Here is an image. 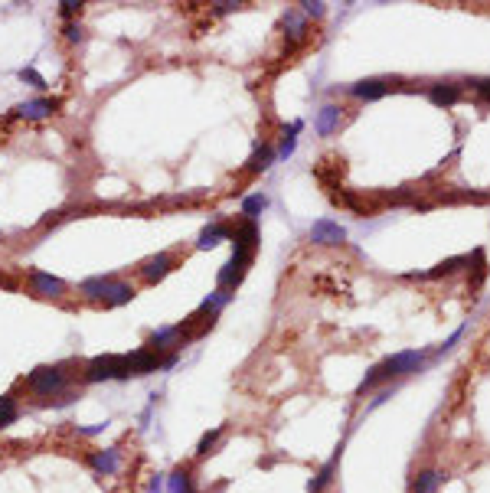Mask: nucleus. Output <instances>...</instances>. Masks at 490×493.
<instances>
[{"label": "nucleus", "mask_w": 490, "mask_h": 493, "mask_svg": "<svg viewBox=\"0 0 490 493\" xmlns=\"http://www.w3.org/2000/svg\"><path fill=\"white\" fill-rule=\"evenodd\" d=\"M219 435H223V428H213V431H206L200 438V444H196V458H206L210 451L216 448V441H219Z\"/></svg>", "instance_id": "nucleus-26"}, {"label": "nucleus", "mask_w": 490, "mask_h": 493, "mask_svg": "<svg viewBox=\"0 0 490 493\" xmlns=\"http://www.w3.org/2000/svg\"><path fill=\"white\" fill-rule=\"evenodd\" d=\"M275 161H278V157H275V150H271V144H258V147L252 150V157H248V173L268 170Z\"/></svg>", "instance_id": "nucleus-19"}, {"label": "nucleus", "mask_w": 490, "mask_h": 493, "mask_svg": "<svg viewBox=\"0 0 490 493\" xmlns=\"http://www.w3.org/2000/svg\"><path fill=\"white\" fill-rule=\"evenodd\" d=\"M105 428H108V421H102V425H92V428H82V435L92 438V435H98V431H105Z\"/></svg>", "instance_id": "nucleus-33"}, {"label": "nucleus", "mask_w": 490, "mask_h": 493, "mask_svg": "<svg viewBox=\"0 0 490 493\" xmlns=\"http://www.w3.org/2000/svg\"><path fill=\"white\" fill-rule=\"evenodd\" d=\"M229 300H232V291H223V288H216L213 294H210V298L203 300L200 304V314H210V317H216V314L223 311L226 304H229Z\"/></svg>", "instance_id": "nucleus-22"}, {"label": "nucleus", "mask_w": 490, "mask_h": 493, "mask_svg": "<svg viewBox=\"0 0 490 493\" xmlns=\"http://www.w3.org/2000/svg\"><path fill=\"white\" fill-rule=\"evenodd\" d=\"M0 288H10V291H13V288H17V284H13L10 278H3V275H0Z\"/></svg>", "instance_id": "nucleus-35"}, {"label": "nucleus", "mask_w": 490, "mask_h": 493, "mask_svg": "<svg viewBox=\"0 0 490 493\" xmlns=\"http://www.w3.org/2000/svg\"><path fill=\"white\" fill-rule=\"evenodd\" d=\"M235 7H242V3H235V0H219V3H213L216 13H232Z\"/></svg>", "instance_id": "nucleus-31"}, {"label": "nucleus", "mask_w": 490, "mask_h": 493, "mask_svg": "<svg viewBox=\"0 0 490 493\" xmlns=\"http://www.w3.org/2000/svg\"><path fill=\"white\" fill-rule=\"evenodd\" d=\"M20 82H30V88H36V92H46V79L36 69H20Z\"/></svg>", "instance_id": "nucleus-27"}, {"label": "nucleus", "mask_w": 490, "mask_h": 493, "mask_svg": "<svg viewBox=\"0 0 490 493\" xmlns=\"http://www.w3.org/2000/svg\"><path fill=\"white\" fill-rule=\"evenodd\" d=\"M268 209V196L265 193H252L242 200V216L245 219H255L258 213H265Z\"/></svg>", "instance_id": "nucleus-25"}, {"label": "nucleus", "mask_w": 490, "mask_h": 493, "mask_svg": "<svg viewBox=\"0 0 490 493\" xmlns=\"http://www.w3.org/2000/svg\"><path fill=\"white\" fill-rule=\"evenodd\" d=\"M167 493H196L193 487V474L187 467H177V471L167 477Z\"/></svg>", "instance_id": "nucleus-21"}, {"label": "nucleus", "mask_w": 490, "mask_h": 493, "mask_svg": "<svg viewBox=\"0 0 490 493\" xmlns=\"http://www.w3.org/2000/svg\"><path fill=\"white\" fill-rule=\"evenodd\" d=\"M428 98H432L435 105H441V108H451V105H455V102L461 98V88L451 86V82H438V86H432Z\"/></svg>", "instance_id": "nucleus-18"}, {"label": "nucleus", "mask_w": 490, "mask_h": 493, "mask_svg": "<svg viewBox=\"0 0 490 493\" xmlns=\"http://www.w3.org/2000/svg\"><path fill=\"white\" fill-rule=\"evenodd\" d=\"M474 88H477L484 98H490V79H477V82H474Z\"/></svg>", "instance_id": "nucleus-32"}, {"label": "nucleus", "mask_w": 490, "mask_h": 493, "mask_svg": "<svg viewBox=\"0 0 490 493\" xmlns=\"http://www.w3.org/2000/svg\"><path fill=\"white\" fill-rule=\"evenodd\" d=\"M173 268H177V255H173V252H157V255L144 258L138 265V278L144 281V284H157V281H164Z\"/></svg>", "instance_id": "nucleus-4"}, {"label": "nucleus", "mask_w": 490, "mask_h": 493, "mask_svg": "<svg viewBox=\"0 0 490 493\" xmlns=\"http://www.w3.org/2000/svg\"><path fill=\"white\" fill-rule=\"evenodd\" d=\"M389 82L386 79H363V82H356V86H350V95L353 98H363V102H376V98L389 95Z\"/></svg>", "instance_id": "nucleus-12"}, {"label": "nucleus", "mask_w": 490, "mask_h": 493, "mask_svg": "<svg viewBox=\"0 0 490 493\" xmlns=\"http://www.w3.org/2000/svg\"><path fill=\"white\" fill-rule=\"evenodd\" d=\"M59 13H63L65 20L72 23V17H79V13H82V3H75V0H63V3H59Z\"/></svg>", "instance_id": "nucleus-29"}, {"label": "nucleus", "mask_w": 490, "mask_h": 493, "mask_svg": "<svg viewBox=\"0 0 490 493\" xmlns=\"http://www.w3.org/2000/svg\"><path fill=\"white\" fill-rule=\"evenodd\" d=\"M340 451H343V444L337 451H333V458L324 467H320L317 474H314V480L308 483V493H324L327 487H331V480H333V471H337V461H340Z\"/></svg>", "instance_id": "nucleus-16"}, {"label": "nucleus", "mask_w": 490, "mask_h": 493, "mask_svg": "<svg viewBox=\"0 0 490 493\" xmlns=\"http://www.w3.org/2000/svg\"><path fill=\"white\" fill-rule=\"evenodd\" d=\"M88 467L98 474H105V477H111V474L121 471V451L118 448H105V451H92L86 458Z\"/></svg>", "instance_id": "nucleus-11"}, {"label": "nucleus", "mask_w": 490, "mask_h": 493, "mask_svg": "<svg viewBox=\"0 0 490 493\" xmlns=\"http://www.w3.org/2000/svg\"><path fill=\"white\" fill-rule=\"evenodd\" d=\"M26 288H30L33 298H43V300H59L65 294V281L46 275V271H30L26 275Z\"/></svg>", "instance_id": "nucleus-5"}, {"label": "nucleus", "mask_w": 490, "mask_h": 493, "mask_svg": "<svg viewBox=\"0 0 490 493\" xmlns=\"http://www.w3.org/2000/svg\"><path fill=\"white\" fill-rule=\"evenodd\" d=\"M17 415H20V405H17V396H13V392H7V396H0V428H7V425H13V421H17Z\"/></svg>", "instance_id": "nucleus-23"}, {"label": "nucleus", "mask_w": 490, "mask_h": 493, "mask_svg": "<svg viewBox=\"0 0 490 493\" xmlns=\"http://www.w3.org/2000/svg\"><path fill=\"white\" fill-rule=\"evenodd\" d=\"M111 278H115V275H92V278H86L82 284H79V298L86 300V304H102L105 288H108V281Z\"/></svg>", "instance_id": "nucleus-13"}, {"label": "nucleus", "mask_w": 490, "mask_h": 493, "mask_svg": "<svg viewBox=\"0 0 490 493\" xmlns=\"http://www.w3.org/2000/svg\"><path fill=\"white\" fill-rule=\"evenodd\" d=\"M65 40H69V43H79V40H82V26H79V23H65Z\"/></svg>", "instance_id": "nucleus-30"}, {"label": "nucleus", "mask_w": 490, "mask_h": 493, "mask_svg": "<svg viewBox=\"0 0 490 493\" xmlns=\"http://www.w3.org/2000/svg\"><path fill=\"white\" fill-rule=\"evenodd\" d=\"M301 13H304V17H314V20H320V17L327 13V3H320V0H304V3H301Z\"/></svg>", "instance_id": "nucleus-28"}, {"label": "nucleus", "mask_w": 490, "mask_h": 493, "mask_svg": "<svg viewBox=\"0 0 490 493\" xmlns=\"http://www.w3.org/2000/svg\"><path fill=\"white\" fill-rule=\"evenodd\" d=\"M134 294H138V288L131 284V281L125 278H111L105 288V298H102V307H125V304H131L134 300Z\"/></svg>", "instance_id": "nucleus-9"}, {"label": "nucleus", "mask_w": 490, "mask_h": 493, "mask_svg": "<svg viewBox=\"0 0 490 493\" xmlns=\"http://www.w3.org/2000/svg\"><path fill=\"white\" fill-rule=\"evenodd\" d=\"M471 258L468 255H458V258H448V261H441V265H435L432 271H425V275H418L422 281H435V278H445V275H455V271L461 268V265H468Z\"/></svg>", "instance_id": "nucleus-20"}, {"label": "nucleus", "mask_w": 490, "mask_h": 493, "mask_svg": "<svg viewBox=\"0 0 490 493\" xmlns=\"http://www.w3.org/2000/svg\"><path fill=\"white\" fill-rule=\"evenodd\" d=\"M252 258L255 255H248V252H232V258L223 265V271H219V288L223 291H235V284L245 278V271H248V265H252Z\"/></svg>", "instance_id": "nucleus-6"}, {"label": "nucleus", "mask_w": 490, "mask_h": 493, "mask_svg": "<svg viewBox=\"0 0 490 493\" xmlns=\"http://www.w3.org/2000/svg\"><path fill=\"white\" fill-rule=\"evenodd\" d=\"M310 242L314 245H343L347 242V229L333 219H317L310 225Z\"/></svg>", "instance_id": "nucleus-8"}, {"label": "nucleus", "mask_w": 490, "mask_h": 493, "mask_svg": "<svg viewBox=\"0 0 490 493\" xmlns=\"http://www.w3.org/2000/svg\"><path fill=\"white\" fill-rule=\"evenodd\" d=\"M56 108H59V102H56V98H30V102L17 105L13 111H17V118L43 121V118H49V115H53Z\"/></svg>", "instance_id": "nucleus-10"}, {"label": "nucleus", "mask_w": 490, "mask_h": 493, "mask_svg": "<svg viewBox=\"0 0 490 493\" xmlns=\"http://www.w3.org/2000/svg\"><path fill=\"white\" fill-rule=\"evenodd\" d=\"M148 493H164V480H160V477H154V480H150V487H148Z\"/></svg>", "instance_id": "nucleus-34"}, {"label": "nucleus", "mask_w": 490, "mask_h": 493, "mask_svg": "<svg viewBox=\"0 0 490 493\" xmlns=\"http://www.w3.org/2000/svg\"><path fill=\"white\" fill-rule=\"evenodd\" d=\"M422 366H425V353H422V350H405V353H395V356L383 359L379 366H373L370 373L363 375V382H360L356 392L363 396L366 389L379 386V382H389V379H399V375H412V373H418Z\"/></svg>", "instance_id": "nucleus-1"}, {"label": "nucleus", "mask_w": 490, "mask_h": 493, "mask_svg": "<svg viewBox=\"0 0 490 493\" xmlns=\"http://www.w3.org/2000/svg\"><path fill=\"white\" fill-rule=\"evenodd\" d=\"M23 386L30 389L36 398L53 402V398H59L63 392H69V375H65L63 366H36V369L23 379Z\"/></svg>", "instance_id": "nucleus-2"}, {"label": "nucleus", "mask_w": 490, "mask_h": 493, "mask_svg": "<svg viewBox=\"0 0 490 493\" xmlns=\"http://www.w3.org/2000/svg\"><path fill=\"white\" fill-rule=\"evenodd\" d=\"M340 124H343V108H337V105H324L317 111V121H314V128H317V134H333V131H340Z\"/></svg>", "instance_id": "nucleus-14"}, {"label": "nucleus", "mask_w": 490, "mask_h": 493, "mask_svg": "<svg viewBox=\"0 0 490 493\" xmlns=\"http://www.w3.org/2000/svg\"><path fill=\"white\" fill-rule=\"evenodd\" d=\"M86 382H111V379H128V369H125V356H95L92 363L86 366V373H82Z\"/></svg>", "instance_id": "nucleus-3"}, {"label": "nucleus", "mask_w": 490, "mask_h": 493, "mask_svg": "<svg viewBox=\"0 0 490 493\" xmlns=\"http://www.w3.org/2000/svg\"><path fill=\"white\" fill-rule=\"evenodd\" d=\"M160 359H164V356H160L157 350L144 346V350H134V353L125 356V369H128V375H148V373H157L160 369Z\"/></svg>", "instance_id": "nucleus-7"}, {"label": "nucleus", "mask_w": 490, "mask_h": 493, "mask_svg": "<svg viewBox=\"0 0 490 493\" xmlns=\"http://www.w3.org/2000/svg\"><path fill=\"white\" fill-rule=\"evenodd\" d=\"M232 236V225L229 223H213V225H206L200 232V239H196V248H213V245H219V242H226V239Z\"/></svg>", "instance_id": "nucleus-15"}, {"label": "nucleus", "mask_w": 490, "mask_h": 493, "mask_svg": "<svg viewBox=\"0 0 490 493\" xmlns=\"http://www.w3.org/2000/svg\"><path fill=\"white\" fill-rule=\"evenodd\" d=\"M281 23H285V33H288L291 40H304V36L310 33V23H308V17H304L301 10H288Z\"/></svg>", "instance_id": "nucleus-17"}, {"label": "nucleus", "mask_w": 490, "mask_h": 493, "mask_svg": "<svg viewBox=\"0 0 490 493\" xmlns=\"http://www.w3.org/2000/svg\"><path fill=\"white\" fill-rule=\"evenodd\" d=\"M441 480H445V477L438 471H422L416 477V483H412V493H435L438 487H441Z\"/></svg>", "instance_id": "nucleus-24"}]
</instances>
